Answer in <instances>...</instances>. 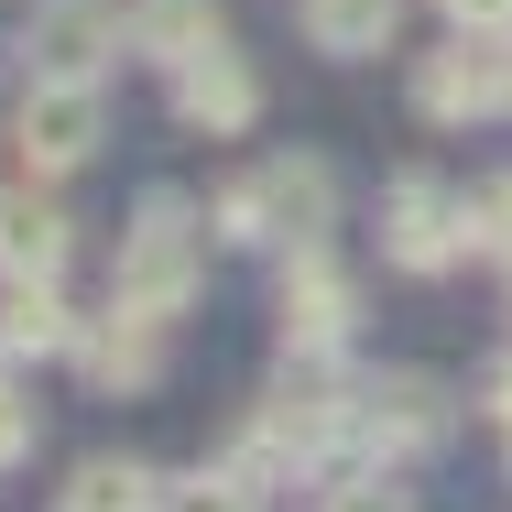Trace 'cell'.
<instances>
[{
	"mask_svg": "<svg viewBox=\"0 0 512 512\" xmlns=\"http://www.w3.org/2000/svg\"><path fill=\"white\" fill-rule=\"evenodd\" d=\"M11 142H22V164H33V175H77V164L109 142L99 77H33L22 109H11Z\"/></svg>",
	"mask_w": 512,
	"mask_h": 512,
	"instance_id": "cell-5",
	"label": "cell"
},
{
	"mask_svg": "<svg viewBox=\"0 0 512 512\" xmlns=\"http://www.w3.org/2000/svg\"><path fill=\"white\" fill-rule=\"evenodd\" d=\"M447 33H512V0H436Z\"/></svg>",
	"mask_w": 512,
	"mask_h": 512,
	"instance_id": "cell-21",
	"label": "cell"
},
{
	"mask_svg": "<svg viewBox=\"0 0 512 512\" xmlns=\"http://www.w3.org/2000/svg\"><path fill=\"white\" fill-rule=\"evenodd\" d=\"M0 371H11V327H0Z\"/></svg>",
	"mask_w": 512,
	"mask_h": 512,
	"instance_id": "cell-22",
	"label": "cell"
},
{
	"mask_svg": "<svg viewBox=\"0 0 512 512\" xmlns=\"http://www.w3.org/2000/svg\"><path fill=\"white\" fill-rule=\"evenodd\" d=\"M175 120H186V131H207V142L251 131V120H262V77H251V55L207 44L197 66H175Z\"/></svg>",
	"mask_w": 512,
	"mask_h": 512,
	"instance_id": "cell-11",
	"label": "cell"
},
{
	"mask_svg": "<svg viewBox=\"0 0 512 512\" xmlns=\"http://www.w3.org/2000/svg\"><path fill=\"white\" fill-rule=\"evenodd\" d=\"M164 512H262L240 480H218V469H186V480H164Z\"/></svg>",
	"mask_w": 512,
	"mask_h": 512,
	"instance_id": "cell-19",
	"label": "cell"
},
{
	"mask_svg": "<svg viewBox=\"0 0 512 512\" xmlns=\"http://www.w3.org/2000/svg\"><path fill=\"white\" fill-rule=\"evenodd\" d=\"M55 512H164V469H142V458H77V480H66Z\"/></svg>",
	"mask_w": 512,
	"mask_h": 512,
	"instance_id": "cell-16",
	"label": "cell"
},
{
	"mask_svg": "<svg viewBox=\"0 0 512 512\" xmlns=\"http://www.w3.org/2000/svg\"><path fill=\"white\" fill-rule=\"evenodd\" d=\"M77 262V218L33 186H0V284H55Z\"/></svg>",
	"mask_w": 512,
	"mask_h": 512,
	"instance_id": "cell-12",
	"label": "cell"
},
{
	"mask_svg": "<svg viewBox=\"0 0 512 512\" xmlns=\"http://www.w3.org/2000/svg\"><path fill=\"white\" fill-rule=\"evenodd\" d=\"M33 447H44V404H22V393L0 382V469H22Z\"/></svg>",
	"mask_w": 512,
	"mask_h": 512,
	"instance_id": "cell-20",
	"label": "cell"
},
{
	"mask_svg": "<svg viewBox=\"0 0 512 512\" xmlns=\"http://www.w3.org/2000/svg\"><path fill=\"white\" fill-rule=\"evenodd\" d=\"M262 414L306 447V469H316V458L360 425V382H338V360H284V382L262 393Z\"/></svg>",
	"mask_w": 512,
	"mask_h": 512,
	"instance_id": "cell-9",
	"label": "cell"
},
{
	"mask_svg": "<svg viewBox=\"0 0 512 512\" xmlns=\"http://www.w3.org/2000/svg\"><path fill=\"white\" fill-rule=\"evenodd\" d=\"M207 469H218V480H240L251 502H273V491H295V480H306V447H295V436H284L273 414L251 404L240 425H229V447H218Z\"/></svg>",
	"mask_w": 512,
	"mask_h": 512,
	"instance_id": "cell-13",
	"label": "cell"
},
{
	"mask_svg": "<svg viewBox=\"0 0 512 512\" xmlns=\"http://www.w3.org/2000/svg\"><path fill=\"white\" fill-rule=\"evenodd\" d=\"M502 458H512V436H502Z\"/></svg>",
	"mask_w": 512,
	"mask_h": 512,
	"instance_id": "cell-23",
	"label": "cell"
},
{
	"mask_svg": "<svg viewBox=\"0 0 512 512\" xmlns=\"http://www.w3.org/2000/svg\"><path fill=\"white\" fill-rule=\"evenodd\" d=\"M120 44H131V11H109V0H33V22H22L33 77H99Z\"/></svg>",
	"mask_w": 512,
	"mask_h": 512,
	"instance_id": "cell-8",
	"label": "cell"
},
{
	"mask_svg": "<svg viewBox=\"0 0 512 512\" xmlns=\"http://www.w3.org/2000/svg\"><path fill=\"white\" fill-rule=\"evenodd\" d=\"M327 218H338V175L316 153H273L262 175L218 186V207H207V229L229 251H295V240H327Z\"/></svg>",
	"mask_w": 512,
	"mask_h": 512,
	"instance_id": "cell-2",
	"label": "cell"
},
{
	"mask_svg": "<svg viewBox=\"0 0 512 512\" xmlns=\"http://www.w3.org/2000/svg\"><path fill=\"white\" fill-rule=\"evenodd\" d=\"M273 316H284V360H338V349H349V327H360V284L338 273L327 240H295V251H284Z\"/></svg>",
	"mask_w": 512,
	"mask_h": 512,
	"instance_id": "cell-4",
	"label": "cell"
},
{
	"mask_svg": "<svg viewBox=\"0 0 512 512\" xmlns=\"http://www.w3.org/2000/svg\"><path fill=\"white\" fill-rule=\"evenodd\" d=\"M77 371L99 382V393H153L164 382V316H142V306H109L77 327Z\"/></svg>",
	"mask_w": 512,
	"mask_h": 512,
	"instance_id": "cell-10",
	"label": "cell"
},
{
	"mask_svg": "<svg viewBox=\"0 0 512 512\" xmlns=\"http://www.w3.org/2000/svg\"><path fill=\"white\" fill-rule=\"evenodd\" d=\"M447 425H458L447 382H425V371H382V382H360V425H349V447L382 458V469H404V458H425V447H447Z\"/></svg>",
	"mask_w": 512,
	"mask_h": 512,
	"instance_id": "cell-6",
	"label": "cell"
},
{
	"mask_svg": "<svg viewBox=\"0 0 512 512\" xmlns=\"http://www.w3.org/2000/svg\"><path fill=\"white\" fill-rule=\"evenodd\" d=\"M0 327H11V360H77V327L88 316L55 306V284H11L0 295Z\"/></svg>",
	"mask_w": 512,
	"mask_h": 512,
	"instance_id": "cell-17",
	"label": "cell"
},
{
	"mask_svg": "<svg viewBox=\"0 0 512 512\" xmlns=\"http://www.w3.org/2000/svg\"><path fill=\"white\" fill-rule=\"evenodd\" d=\"M207 207H186L175 186H153V197L131 207V229H120V251H109V306H142V316H186V295L207 284Z\"/></svg>",
	"mask_w": 512,
	"mask_h": 512,
	"instance_id": "cell-1",
	"label": "cell"
},
{
	"mask_svg": "<svg viewBox=\"0 0 512 512\" xmlns=\"http://www.w3.org/2000/svg\"><path fill=\"white\" fill-rule=\"evenodd\" d=\"M295 22H306L316 55H393L404 0H295Z\"/></svg>",
	"mask_w": 512,
	"mask_h": 512,
	"instance_id": "cell-15",
	"label": "cell"
},
{
	"mask_svg": "<svg viewBox=\"0 0 512 512\" xmlns=\"http://www.w3.org/2000/svg\"><path fill=\"white\" fill-rule=\"evenodd\" d=\"M207 44H229V33H218V0H131V55H142V66L175 77V66H197Z\"/></svg>",
	"mask_w": 512,
	"mask_h": 512,
	"instance_id": "cell-14",
	"label": "cell"
},
{
	"mask_svg": "<svg viewBox=\"0 0 512 512\" xmlns=\"http://www.w3.org/2000/svg\"><path fill=\"white\" fill-rule=\"evenodd\" d=\"M469 251L512 273V175H491V186H469Z\"/></svg>",
	"mask_w": 512,
	"mask_h": 512,
	"instance_id": "cell-18",
	"label": "cell"
},
{
	"mask_svg": "<svg viewBox=\"0 0 512 512\" xmlns=\"http://www.w3.org/2000/svg\"><path fill=\"white\" fill-rule=\"evenodd\" d=\"M414 109H425L436 131L502 120L512 109V33H447L436 55H414Z\"/></svg>",
	"mask_w": 512,
	"mask_h": 512,
	"instance_id": "cell-3",
	"label": "cell"
},
{
	"mask_svg": "<svg viewBox=\"0 0 512 512\" xmlns=\"http://www.w3.org/2000/svg\"><path fill=\"white\" fill-rule=\"evenodd\" d=\"M382 262L393 273H458L469 262V197H447L436 175H404L393 197H382Z\"/></svg>",
	"mask_w": 512,
	"mask_h": 512,
	"instance_id": "cell-7",
	"label": "cell"
}]
</instances>
